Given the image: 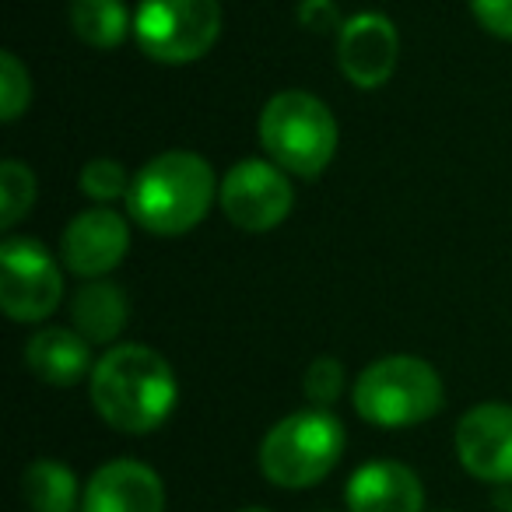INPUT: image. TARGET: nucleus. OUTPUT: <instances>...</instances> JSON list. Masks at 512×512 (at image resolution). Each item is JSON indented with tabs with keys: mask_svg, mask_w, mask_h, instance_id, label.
Segmentation results:
<instances>
[{
	"mask_svg": "<svg viewBox=\"0 0 512 512\" xmlns=\"http://www.w3.org/2000/svg\"><path fill=\"white\" fill-rule=\"evenodd\" d=\"M92 407L106 425L148 435L176 411L179 383L172 365L148 344H113L88 376Z\"/></svg>",
	"mask_w": 512,
	"mask_h": 512,
	"instance_id": "1",
	"label": "nucleus"
},
{
	"mask_svg": "<svg viewBox=\"0 0 512 512\" xmlns=\"http://www.w3.org/2000/svg\"><path fill=\"white\" fill-rule=\"evenodd\" d=\"M221 183L197 151H162L141 172L127 193V211L151 235H186L207 218Z\"/></svg>",
	"mask_w": 512,
	"mask_h": 512,
	"instance_id": "2",
	"label": "nucleus"
},
{
	"mask_svg": "<svg viewBox=\"0 0 512 512\" xmlns=\"http://www.w3.org/2000/svg\"><path fill=\"white\" fill-rule=\"evenodd\" d=\"M260 144L285 172L316 179L337 155V120L323 99L302 88L271 95L260 113Z\"/></svg>",
	"mask_w": 512,
	"mask_h": 512,
	"instance_id": "3",
	"label": "nucleus"
},
{
	"mask_svg": "<svg viewBox=\"0 0 512 512\" xmlns=\"http://www.w3.org/2000/svg\"><path fill=\"white\" fill-rule=\"evenodd\" d=\"M442 376L414 355H390L372 362L355 379V414L376 428H411L442 411Z\"/></svg>",
	"mask_w": 512,
	"mask_h": 512,
	"instance_id": "4",
	"label": "nucleus"
},
{
	"mask_svg": "<svg viewBox=\"0 0 512 512\" xmlns=\"http://www.w3.org/2000/svg\"><path fill=\"white\" fill-rule=\"evenodd\" d=\"M344 425L330 411L309 407L281 418L260 442V470L274 488L302 491L341 463Z\"/></svg>",
	"mask_w": 512,
	"mask_h": 512,
	"instance_id": "5",
	"label": "nucleus"
},
{
	"mask_svg": "<svg viewBox=\"0 0 512 512\" xmlns=\"http://www.w3.org/2000/svg\"><path fill=\"white\" fill-rule=\"evenodd\" d=\"M221 22V0H141L134 11V39L148 60L183 67L211 53Z\"/></svg>",
	"mask_w": 512,
	"mask_h": 512,
	"instance_id": "6",
	"label": "nucleus"
},
{
	"mask_svg": "<svg viewBox=\"0 0 512 512\" xmlns=\"http://www.w3.org/2000/svg\"><path fill=\"white\" fill-rule=\"evenodd\" d=\"M64 295L53 253L36 239L11 235L0 246V306L15 323H43L53 316Z\"/></svg>",
	"mask_w": 512,
	"mask_h": 512,
	"instance_id": "7",
	"label": "nucleus"
},
{
	"mask_svg": "<svg viewBox=\"0 0 512 512\" xmlns=\"http://www.w3.org/2000/svg\"><path fill=\"white\" fill-rule=\"evenodd\" d=\"M218 204L235 228L264 235L292 214L295 190L281 165L246 158V162H235L225 172L218 190Z\"/></svg>",
	"mask_w": 512,
	"mask_h": 512,
	"instance_id": "8",
	"label": "nucleus"
},
{
	"mask_svg": "<svg viewBox=\"0 0 512 512\" xmlns=\"http://www.w3.org/2000/svg\"><path fill=\"white\" fill-rule=\"evenodd\" d=\"M400 36L397 25L379 11L351 15L337 32V67L362 92H376L397 71Z\"/></svg>",
	"mask_w": 512,
	"mask_h": 512,
	"instance_id": "9",
	"label": "nucleus"
},
{
	"mask_svg": "<svg viewBox=\"0 0 512 512\" xmlns=\"http://www.w3.org/2000/svg\"><path fill=\"white\" fill-rule=\"evenodd\" d=\"M127 249V218L106 204L74 214L71 225L60 235V260H64V267L88 281L106 278L109 271H116L123 264V256H127Z\"/></svg>",
	"mask_w": 512,
	"mask_h": 512,
	"instance_id": "10",
	"label": "nucleus"
},
{
	"mask_svg": "<svg viewBox=\"0 0 512 512\" xmlns=\"http://www.w3.org/2000/svg\"><path fill=\"white\" fill-rule=\"evenodd\" d=\"M456 456L477 481L512 484V407L477 404L456 425Z\"/></svg>",
	"mask_w": 512,
	"mask_h": 512,
	"instance_id": "11",
	"label": "nucleus"
},
{
	"mask_svg": "<svg viewBox=\"0 0 512 512\" xmlns=\"http://www.w3.org/2000/svg\"><path fill=\"white\" fill-rule=\"evenodd\" d=\"M81 512H165V484L148 463L113 460L88 477Z\"/></svg>",
	"mask_w": 512,
	"mask_h": 512,
	"instance_id": "12",
	"label": "nucleus"
},
{
	"mask_svg": "<svg viewBox=\"0 0 512 512\" xmlns=\"http://www.w3.org/2000/svg\"><path fill=\"white\" fill-rule=\"evenodd\" d=\"M344 502L351 512H421L425 488L407 463L372 460L351 474Z\"/></svg>",
	"mask_w": 512,
	"mask_h": 512,
	"instance_id": "13",
	"label": "nucleus"
},
{
	"mask_svg": "<svg viewBox=\"0 0 512 512\" xmlns=\"http://www.w3.org/2000/svg\"><path fill=\"white\" fill-rule=\"evenodd\" d=\"M25 365L50 386H74L92 376V344L74 327H46L25 344Z\"/></svg>",
	"mask_w": 512,
	"mask_h": 512,
	"instance_id": "14",
	"label": "nucleus"
},
{
	"mask_svg": "<svg viewBox=\"0 0 512 512\" xmlns=\"http://www.w3.org/2000/svg\"><path fill=\"white\" fill-rule=\"evenodd\" d=\"M130 320L127 292L113 281H88L71 299V327L85 337L88 344H113L123 334Z\"/></svg>",
	"mask_w": 512,
	"mask_h": 512,
	"instance_id": "15",
	"label": "nucleus"
},
{
	"mask_svg": "<svg viewBox=\"0 0 512 512\" xmlns=\"http://www.w3.org/2000/svg\"><path fill=\"white\" fill-rule=\"evenodd\" d=\"M22 495L32 512H78L81 488L78 477L60 460H36L29 463L22 477Z\"/></svg>",
	"mask_w": 512,
	"mask_h": 512,
	"instance_id": "16",
	"label": "nucleus"
},
{
	"mask_svg": "<svg viewBox=\"0 0 512 512\" xmlns=\"http://www.w3.org/2000/svg\"><path fill=\"white\" fill-rule=\"evenodd\" d=\"M71 29L81 43L113 50L134 32V18L123 0H71Z\"/></svg>",
	"mask_w": 512,
	"mask_h": 512,
	"instance_id": "17",
	"label": "nucleus"
},
{
	"mask_svg": "<svg viewBox=\"0 0 512 512\" xmlns=\"http://www.w3.org/2000/svg\"><path fill=\"white\" fill-rule=\"evenodd\" d=\"M36 204V176L25 162H0V225L15 228Z\"/></svg>",
	"mask_w": 512,
	"mask_h": 512,
	"instance_id": "18",
	"label": "nucleus"
},
{
	"mask_svg": "<svg viewBox=\"0 0 512 512\" xmlns=\"http://www.w3.org/2000/svg\"><path fill=\"white\" fill-rule=\"evenodd\" d=\"M130 183H134V176H130L120 162H113V158H92V162H88L85 169H81V176H78L81 193H85V197H92L95 204L127 200Z\"/></svg>",
	"mask_w": 512,
	"mask_h": 512,
	"instance_id": "19",
	"label": "nucleus"
},
{
	"mask_svg": "<svg viewBox=\"0 0 512 512\" xmlns=\"http://www.w3.org/2000/svg\"><path fill=\"white\" fill-rule=\"evenodd\" d=\"M32 102V78L25 71V64L11 50L0 53V120L15 123L25 113V106Z\"/></svg>",
	"mask_w": 512,
	"mask_h": 512,
	"instance_id": "20",
	"label": "nucleus"
},
{
	"mask_svg": "<svg viewBox=\"0 0 512 512\" xmlns=\"http://www.w3.org/2000/svg\"><path fill=\"white\" fill-rule=\"evenodd\" d=\"M302 390H306L309 404L327 411L344 393V365L337 358H316L306 369V376H302Z\"/></svg>",
	"mask_w": 512,
	"mask_h": 512,
	"instance_id": "21",
	"label": "nucleus"
},
{
	"mask_svg": "<svg viewBox=\"0 0 512 512\" xmlns=\"http://www.w3.org/2000/svg\"><path fill=\"white\" fill-rule=\"evenodd\" d=\"M470 11L488 36L512 43V0H470Z\"/></svg>",
	"mask_w": 512,
	"mask_h": 512,
	"instance_id": "22",
	"label": "nucleus"
},
{
	"mask_svg": "<svg viewBox=\"0 0 512 512\" xmlns=\"http://www.w3.org/2000/svg\"><path fill=\"white\" fill-rule=\"evenodd\" d=\"M299 22L309 32H341V11L334 0H302L299 4Z\"/></svg>",
	"mask_w": 512,
	"mask_h": 512,
	"instance_id": "23",
	"label": "nucleus"
},
{
	"mask_svg": "<svg viewBox=\"0 0 512 512\" xmlns=\"http://www.w3.org/2000/svg\"><path fill=\"white\" fill-rule=\"evenodd\" d=\"M235 512H271V509H260V505H246V509H235Z\"/></svg>",
	"mask_w": 512,
	"mask_h": 512,
	"instance_id": "24",
	"label": "nucleus"
},
{
	"mask_svg": "<svg viewBox=\"0 0 512 512\" xmlns=\"http://www.w3.org/2000/svg\"><path fill=\"white\" fill-rule=\"evenodd\" d=\"M509 512H512V509H509Z\"/></svg>",
	"mask_w": 512,
	"mask_h": 512,
	"instance_id": "25",
	"label": "nucleus"
}]
</instances>
